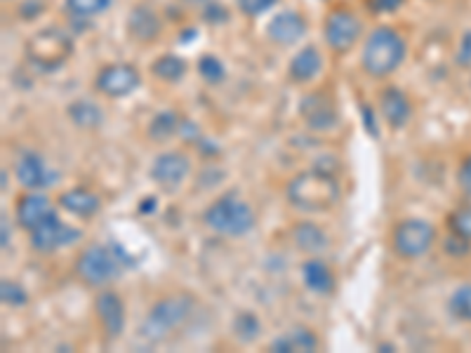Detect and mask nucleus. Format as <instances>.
I'll return each mask as SVG.
<instances>
[{
  "label": "nucleus",
  "mask_w": 471,
  "mask_h": 353,
  "mask_svg": "<svg viewBox=\"0 0 471 353\" xmlns=\"http://www.w3.org/2000/svg\"><path fill=\"white\" fill-rule=\"evenodd\" d=\"M341 189L337 176L323 168H311L300 175H294L286 186L287 203L302 212L316 215V212H328L340 203Z\"/></svg>",
  "instance_id": "1"
},
{
  "label": "nucleus",
  "mask_w": 471,
  "mask_h": 353,
  "mask_svg": "<svg viewBox=\"0 0 471 353\" xmlns=\"http://www.w3.org/2000/svg\"><path fill=\"white\" fill-rule=\"evenodd\" d=\"M408 57V43L396 28L380 27L363 43L361 67L373 78H387Z\"/></svg>",
  "instance_id": "2"
},
{
  "label": "nucleus",
  "mask_w": 471,
  "mask_h": 353,
  "mask_svg": "<svg viewBox=\"0 0 471 353\" xmlns=\"http://www.w3.org/2000/svg\"><path fill=\"white\" fill-rule=\"evenodd\" d=\"M24 55H27V61L31 67L45 71V74H52L71 59L74 38L57 27L41 28L24 43Z\"/></svg>",
  "instance_id": "3"
},
{
  "label": "nucleus",
  "mask_w": 471,
  "mask_h": 353,
  "mask_svg": "<svg viewBox=\"0 0 471 353\" xmlns=\"http://www.w3.org/2000/svg\"><path fill=\"white\" fill-rule=\"evenodd\" d=\"M203 222L210 231L219 233V236L240 238L253 231L257 217H255L253 208L246 200L229 193V196L217 198L215 203L205 208Z\"/></svg>",
  "instance_id": "4"
},
{
  "label": "nucleus",
  "mask_w": 471,
  "mask_h": 353,
  "mask_svg": "<svg viewBox=\"0 0 471 353\" xmlns=\"http://www.w3.org/2000/svg\"><path fill=\"white\" fill-rule=\"evenodd\" d=\"M193 311H196V299L192 294H168L151 306L149 316L144 320L142 334L151 341L165 340L177 327H184Z\"/></svg>",
  "instance_id": "5"
},
{
  "label": "nucleus",
  "mask_w": 471,
  "mask_h": 353,
  "mask_svg": "<svg viewBox=\"0 0 471 353\" xmlns=\"http://www.w3.org/2000/svg\"><path fill=\"white\" fill-rule=\"evenodd\" d=\"M121 273L118 257L102 243L88 245L75 259V276L90 287H104L114 283Z\"/></svg>",
  "instance_id": "6"
},
{
  "label": "nucleus",
  "mask_w": 471,
  "mask_h": 353,
  "mask_svg": "<svg viewBox=\"0 0 471 353\" xmlns=\"http://www.w3.org/2000/svg\"><path fill=\"white\" fill-rule=\"evenodd\" d=\"M436 243V229L424 219H404L394 226L391 245L401 259H420Z\"/></svg>",
  "instance_id": "7"
},
{
  "label": "nucleus",
  "mask_w": 471,
  "mask_h": 353,
  "mask_svg": "<svg viewBox=\"0 0 471 353\" xmlns=\"http://www.w3.org/2000/svg\"><path fill=\"white\" fill-rule=\"evenodd\" d=\"M363 34V21L349 7H335L323 21V38L335 55H347L354 50Z\"/></svg>",
  "instance_id": "8"
},
{
  "label": "nucleus",
  "mask_w": 471,
  "mask_h": 353,
  "mask_svg": "<svg viewBox=\"0 0 471 353\" xmlns=\"http://www.w3.org/2000/svg\"><path fill=\"white\" fill-rule=\"evenodd\" d=\"M142 85V75L132 64H106L97 71L95 90L109 99H123Z\"/></svg>",
  "instance_id": "9"
},
{
  "label": "nucleus",
  "mask_w": 471,
  "mask_h": 353,
  "mask_svg": "<svg viewBox=\"0 0 471 353\" xmlns=\"http://www.w3.org/2000/svg\"><path fill=\"white\" fill-rule=\"evenodd\" d=\"M300 116L309 129L314 132H328V129L337 128L340 122V109H337L335 99L323 92V90H314L300 99Z\"/></svg>",
  "instance_id": "10"
},
{
  "label": "nucleus",
  "mask_w": 471,
  "mask_h": 353,
  "mask_svg": "<svg viewBox=\"0 0 471 353\" xmlns=\"http://www.w3.org/2000/svg\"><path fill=\"white\" fill-rule=\"evenodd\" d=\"M189 172H192V158L184 151H163L153 158L149 175L163 191H177L186 182Z\"/></svg>",
  "instance_id": "11"
},
{
  "label": "nucleus",
  "mask_w": 471,
  "mask_h": 353,
  "mask_svg": "<svg viewBox=\"0 0 471 353\" xmlns=\"http://www.w3.org/2000/svg\"><path fill=\"white\" fill-rule=\"evenodd\" d=\"M31 233V245H34V250L38 252H55L59 247H67V245H74L78 238L82 236L81 229H75L71 224H64L57 210L45 217L41 224L35 226Z\"/></svg>",
  "instance_id": "12"
},
{
  "label": "nucleus",
  "mask_w": 471,
  "mask_h": 353,
  "mask_svg": "<svg viewBox=\"0 0 471 353\" xmlns=\"http://www.w3.org/2000/svg\"><path fill=\"white\" fill-rule=\"evenodd\" d=\"M14 176H17L20 186H24L27 191H43L57 182V172L35 151L21 153L17 168H14Z\"/></svg>",
  "instance_id": "13"
},
{
  "label": "nucleus",
  "mask_w": 471,
  "mask_h": 353,
  "mask_svg": "<svg viewBox=\"0 0 471 353\" xmlns=\"http://www.w3.org/2000/svg\"><path fill=\"white\" fill-rule=\"evenodd\" d=\"M95 313L106 340H118L125 330V304L111 290H102L95 299Z\"/></svg>",
  "instance_id": "14"
},
{
  "label": "nucleus",
  "mask_w": 471,
  "mask_h": 353,
  "mask_svg": "<svg viewBox=\"0 0 471 353\" xmlns=\"http://www.w3.org/2000/svg\"><path fill=\"white\" fill-rule=\"evenodd\" d=\"M269 41H273L280 48H293L307 35V20L297 10H283L273 14V20L267 27Z\"/></svg>",
  "instance_id": "15"
},
{
  "label": "nucleus",
  "mask_w": 471,
  "mask_h": 353,
  "mask_svg": "<svg viewBox=\"0 0 471 353\" xmlns=\"http://www.w3.org/2000/svg\"><path fill=\"white\" fill-rule=\"evenodd\" d=\"M380 114L391 129H404L412 118V104L404 90L389 85L380 92Z\"/></svg>",
  "instance_id": "16"
},
{
  "label": "nucleus",
  "mask_w": 471,
  "mask_h": 353,
  "mask_svg": "<svg viewBox=\"0 0 471 353\" xmlns=\"http://www.w3.org/2000/svg\"><path fill=\"white\" fill-rule=\"evenodd\" d=\"M52 212H55V208H52V200L48 196H43L38 191H28L17 200L14 217H17V224L24 231H34L35 226L41 224L45 217H50Z\"/></svg>",
  "instance_id": "17"
},
{
  "label": "nucleus",
  "mask_w": 471,
  "mask_h": 353,
  "mask_svg": "<svg viewBox=\"0 0 471 353\" xmlns=\"http://www.w3.org/2000/svg\"><path fill=\"white\" fill-rule=\"evenodd\" d=\"M128 34L137 43H153L163 34V21L151 7L135 5L128 14Z\"/></svg>",
  "instance_id": "18"
},
{
  "label": "nucleus",
  "mask_w": 471,
  "mask_h": 353,
  "mask_svg": "<svg viewBox=\"0 0 471 353\" xmlns=\"http://www.w3.org/2000/svg\"><path fill=\"white\" fill-rule=\"evenodd\" d=\"M321 341L316 337V333L307 326H294L290 327L286 334H280L279 340H273L269 349L276 353H314L318 351Z\"/></svg>",
  "instance_id": "19"
},
{
  "label": "nucleus",
  "mask_w": 471,
  "mask_h": 353,
  "mask_svg": "<svg viewBox=\"0 0 471 353\" xmlns=\"http://www.w3.org/2000/svg\"><path fill=\"white\" fill-rule=\"evenodd\" d=\"M323 68V57L318 52V48L314 45H307L302 48L297 55L290 59L287 64V78L297 85H304V82H311L316 75L321 74Z\"/></svg>",
  "instance_id": "20"
},
{
  "label": "nucleus",
  "mask_w": 471,
  "mask_h": 353,
  "mask_svg": "<svg viewBox=\"0 0 471 353\" xmlns=\"http://www.w3.org/2000/svg\"><path fill=\"white\" fill-rule=\"evenodd\" d=\"M99 205H102L99 196L92 193L90 189H82V186H75V189L64 191L62 196H59V208L82 219L97 215V212H99Z\"/></svg>",
  "instance_id": "21"
},
{
  "label": "nucleus",
  "mask_w": 471,
  "mask_h": 353,
  "mask_svg": "<svg viewBox=\"0 0 471 353\" xmlns=\"http://www.w3.org/2000/svg\"><path fill=\"white\" fill-rule=\"evenodd\" d=\"M302 278H304L307 290L321 294V297H326V294L335 290V276L330 271V266L326 264V262H321V259H307V262L302 264Z\"/></svg>",
  "instance_id": "22"
},
{
  "label": "nucleus",
  "mask_w": 471,
  "mask_h": 353,
  "mask_svg": "<svg viewBox=\"0 0 471 353\" xmlns=\"http://www.w3.org/2000/svg\"><path fill=\"white\" fill-rule=\"evenodd\" d=\"M293 240L302 252H307L311 257L318 255V252H323L330 245L328 233L323 231L318 224H314V222H300V224H294Z\"/></svg>",
  "instance_id": "23"
},
{
  "label": "nucleus",
  "mask_w": 471,
  "mask_h": 353,
  "mask_svg": "<svg viewBox=\"0 0 471 353\" xmlns=\"http://www.w3.org/2000/svg\"><path fill=\"white\" fill-rule=\"evenodd\" d=\"M67 114L75 128L81 129H97L99 125H104V111L97 104L85 102V99H75V102L68 104Z\"/></svg>",
  "instance_id": "24"
},
{
  "label": "nucleus",
  "mask_w": 471,
  "mask_h": 353,
  "mask_svg": "<svg viewBox=\"0 0 471 353\" xmlns=\"http://www.w3.org/2000/svg\"><path fill=\"white\" fill-rule=\"evenodd\" d=\"M184 118L175 114V111H161L149 122V137L153 142H168L175 135H179Z\"/></svg>",
  "instance_id": "25"
},
{
  "label": "nucleus",
  "mask_w": 471,
  "mask_h": 353,
  "mask_svg": "<svg viewBox=\"0 0 471 353\" xmlns=\"http://www.w3.org/2000/svg\"><path fill=\"white\" fill-rule=\"evenodd\" d=\"M151 74L163 82H179L186 75V61L177 55H161L151 64Z\"/></svg>",
  "instance_id": "26"
},
{
  "label": "nucleus",
  "mask_w": 471,
  "mask_h": 353,
  "mask_svg": "<svg viewBox=\"0 0 471 353\" xmlns=\"http://www.w3.org/2000/svg\"><path fill=\"white\" fill-rule=\"evenodd\" d=\"M233 334H236V340H240L243 344H250L262 334V323L257 318V313L253 311H239L233 316Z\"/></svg>",
  "instance_id": "27"
},
{
  "label": "nucleus",
  "mask_w": 471,
  "mask_h": 353,
  "mask_svg": "<svg viewBox=\"0 0 471 353\" xmlns=\"http://www.w3.org/2000/svg\"><path fill=\"white\" fill-rule=\"evenodd\" d=\"M68 14L75 20H92L111 7V0H64Z\"/></svg>",
  "instance_id": "28"
},
{
  "label": "nucleus",
  "mask_w": 471,
  "mask_h": 353,
  "mask_svg": "<svg viewBox=\"0 0 471 353\" xmlns=\"http://www.w3.org/2000/svg\"><path fill=\"white\" fill-rule=\"evenodd\" d=\"M448 311L459 323H471V283L459 286L448 299Z\"/></svg>",
  "instance_id": "29"
},
{
  "label": "nucleus",
  "mask_w": 471,
  "mask_h": 353,
  "mask_svg": "<svg viewBox=\"0 0 471 353\" xmlns=\"http://www.w3.org/2000/svg\"><path fill=\"white\" fill-rule=\"evenodd\" d=\"M199 74L205 82L219 85L226 78V68L222 64V59H217L215 55H203L199 59Z\"/></svg>",
  "instance_id": "30"
},
{
  "label": "nucleus",
  "mask_w": 471,
  "mask_h": 353,
  "mask_svg": "<svg viewBox=\"0 0 471 353\" xmlns=\"http://www.w3.org/2000/svg\"><path fill=\"white\" fill-rule=\"evenodd\" d=\"M448 229H451L452 233H458V236L471 240V203L462 205V208H458V210H452L451 215H448Z\"/></svg>",
  "instance_id": "31"
},
{
  "label": "nucleus",
  "mask_w": 471,
  "mask_h": 353,
  "mask_svg": "<svg viewBox=\"0 0 471 353\" xmlns=\"http://www.w3.org/2000/svg\"><path fill=\"white\" fill-rule=\"evenodd\" d=\"M0 299L7 306H24L28 302V293L14 280H3L0 283Z\"/></svg>",
  "instance_id": "32"
},
{
  "label": "nucleus",
  "mask_w": 471,
  "mask_h": 353,
  "mask_svg": "<svg viewBox=\"0 0 471 353\" xmlns=\"http://www.w3.org/2000/svg\"><path fill=\"white\" fill-rule=\"evenodd\" d=\"M444 252L452 259L467 257V255L471 252V240H467V238H462V236H458V233L451 231L444 240Z\"/></svg>",
  "instance_id": "33"
},
{
  "label": "nucleus",
  "mask_w": 471,
  "mask_h": 353,
  "mask_svg": "<svg viewBox=\"0 0 471 353\" xmlns=\"http://www.w3.org/2000/svg\"><path fill=\"white\" fill-rule=\"evenodd\" d=\"M239 12L246 17H260V14L269 12L273 5H279V0H236Z\"/></svg>",
  "instance_id": "34"
},
{
  "label": "nucleus",
  "mask_w": 471,
  "mask_h": 353,
  "mask_svg": "<svg viewBox=\"0 0 471 353\" xmlns=\"http://www.w3.org/2000/svg\"><path fill=\"white\" fill-rule=\"evenodd\" d=\"M48 3L50 0H21V5L17 12H20V17L24 21H34L48 10Z\"/></svg>",
  "instance_id": "35"
},
{
  "label": "nucleus",
  "mask_w": 471,
  "mask_h": 353,
  "mask_svg": "<svg viewBox=\"0 0 471 353\" xmlns=\"http://www.w3.org/2000/svg\"><path fill=\"white\" fill-rule=\"evenodd\" d=\"M365 5L373 14H391L405 5V0H365Z\"/></svg>",
  "instance_id": "36"
},
{
  "label": "nucleus",
  "mask_w": 471,
  "mask_h": 353,
  "mask_svg": "<svg viewBox=\"0 0 471 353\" xmlns=\"http://www.w3.org/2000/svg\"><path fill=\"white\" fill-rule=\"evenodd\" d=\"M203 20L208 21V24H224L226 20H229V12H226L224 5H219V3H205V10H203Z\"/></svg>",
  "instance_id": "37"
},
{
  "label": "nucleus",
  "mask_w": 471,
  "mask_h": 353,
  "mask_svg": "<svg viewBox=\"0 0 471 353\" xmlns=\"http://www.w3.org/2000/svg\"><path fill=\"white\" fill-rule=\"evenodd\" d=\"M458 184H459V189L465 191L467 196L471 198V153L465 158V161H462V163H459Z\"/></svg>",
  "instance_id": "38"
},
{
  "label": "nucleus",
  "mask_w": 471,
  "mask_h": 353,
  "mask_svg": "<svg viewBox=\"0 0 471 353\" xmlns=\"http://www.w3.org/2000/svg\"><path fill=\"white\" fill-rule=\"evenodd\" d=\"M458 64L459 67H471V31H467V34L462 35V41H459Z\"/></svg>",
  "instance_id": "39"
},
{
  "label": "nucleus",
  "mask_w": 471,
  "mask_h": 353,
  "mask_svg": "<svg viewBox=\"0 0 471 353\" xmlns=\"http://www.w3.org/2000/svg\"><path fill=\"white\" fill-rule=\"evenodd\" d=\"M361 114H363V122H365V132L377 139V137H380V129H377V122H375V116H373V109H370L368 104H361Z\"/></svg>",
  "instance_id": "40"
},
{
  "label": "nucleus",
  "mask_w": 471,
  "mask_h": 353,
  "mask_svg": "<svg viewBox=\"0 0 471 353\" xmlns=\"http://www.w3.org/2000/svg\"><path fill=\"white\" fill-rule=\"evenodd\" d=\"M0 231H3V250L10 247V229H7V217H3V226H0Z\"/></svg>",
  "instance_id": "41"
},
{
  "label": "nucleus",
  "mask_w": 471,
  "mask_h": 353,
  "mask_svg": "<svg viewBox=\"0 0 471 353\" xmlns=\"http://www.w3.org/2000/svg\"><path fill=\"white\" fill-rule=\"evenodd\" d=\"M156 208V200L153 198H144V203H139V212H151Z\"/></svg>",
  "instance_id": "42"
},
{
  "label": "nucleus",
  "mask_w": 471,
  "mask_h": 353,
  "mask_svg": "<svg viewBox=\"0 0 471 353\" xmlns=\"http://www.w3.org/2000/svg\"><path fill=\"white\" fill-rule=\"evenodd\" d=\"M186 3H196V5H205V3H212V0H186Z\"/></svg>",
  "instance_id": "43"
}]
</instances>
